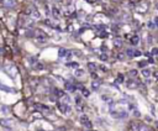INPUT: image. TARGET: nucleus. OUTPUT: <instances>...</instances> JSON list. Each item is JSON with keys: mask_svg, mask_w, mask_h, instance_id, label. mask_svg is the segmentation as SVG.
Wrapping results in <instances>:
<instances>
[{"mask_svg": "<svg viewBox=\"0 0 158 131\" xmlns=\"http://www.w3.org/2000/svg\"><path fill=\"white\" fill-rule=\"evenodd\" d=\"M5 71L10 74V76L12 77V78H15L16 76H17V69H16V67L14 64H9V66H6L5 67Z\"/></svg>", "mask_w": 158, "mask_h": 131, "instance_id": "nucleus-1", "label": "nucleus"}, {"mask_svg": "<svg viewBox=\"0 0 158 131\" xmlns=\"http://www.w3.org/2000/svg\"><path fill=\"white\" fill-rule=\"evenodd\" d=\"M132 130L133 131H150V129H148L147 125H144V124H136V123L132 124Z\"/></svg>", "mask_w": 158, "mask_h": 131, "instance_id": "nucleus-2", "label": "nucleus"}, {"mask_svg": "<svg viewBox=\"0 0 158 131\" xmlns=\"http://www.w3.org/2000/svg\"><path fill=\"white\" fill-rule=\"evenodd\" d=\"M58 109L63 113V114H68V113H71V105H69V104H64V103L58 102Z\"/></svg>", "mask_w": 158, "mask_h": 131, "instance_id": "nucleus-3", "label": "nucleus"}, {"mask_svg": "<svg viewBox=\"0 0 158 131\" xmlns=\"http://www.w3.org/2000/svg\"><path fill=\"white\" fill-rule=\"evenodd\" d=\"M36 109L38 111H41V113H45V114H50L51 113V109L48 108L47 105H43V104H36Z\"/></svg>", "mask_w": 158, "mask_h": 131, "instance_id": "nucleus-4", "label": "nucleus"}, {"mask_svg": "<svg viewBox=\"0 0 158 131\" xmlns=\"http://www.w3.org/2000/svg\"><path fill=\"white\" fill-rule=\"evenodd\" d=\"M137 10H138L140 12H146V11L148 10V3L142 1L141 4H138V5H137Z\"/></svg>", "mask_w": 158, "mask_h": 131, "instance_id": "nucleus-5", "label": "nucleus"}, {"mask_svg": "<svg viewBox=\"0 0 158 131\" xmlns=\"http://www.w3.org/2000/svg\"><path fill=\"white\" fill-rule=\"evenodd\" d=\"M1 1H3V5L7 9H12L15 6V0H1Z\"/></svg>", "mask_w": 158, "mask_h": 131, "instance_id": "nucleus-6", "label": "nucleus"}, {"mask_svg": "<svg viewBox=\"0 0 158 131\" xmlns=\"http://www.w3.org/2000/svg\"><path fill=\"white\" fill-rule=\"evenodd\" d=\"M126 87L127 88H130V89H135V88H137V85H138V83L136 82L135 79H129L127 80V83H126Z\"/></svg>", "mask_w": 158, "mask_h": 131, "instance_id": "nucleus-7", "label": "nucleus"}, {"mask_svg": "<svg viewBox=\"0 0 158 131\" xmlns=\"http://www.w3.org/2000/svg\"><path fill=\"white\" fill-rule=\"evenodd\" d=\"M12 123H14V121L10 120V119H1L0 120V125H3L4 127H10L12 125Z\"/></svg>", "mask_w": 158, "mask_h": 131, "instance_id": "nucleus-8", "label": "nucleus"}, {"mask_svg": "<svg viewBox=\"0 0 158 131\" xmlns=\"http://www.w3.org/2000/svg\"><path fill=\"white\" fill-rule=\"evenodd\" d=\"M67 53H68V51L65 50V48H63V47H62V48H59V51H58V55H59L61 58H64Z\"/></svg>", "mask_w": 158, "mask_h": 131, "instance_id": "nucleus-9", "label": "nucleus"}, {"mask_svg": "<svg viewBox=\"0 0 158 131\" xmlns=\"http://www.w3.org/2000/svg\"><path fill=\"white\" fill-rule=\"evenodd\" d=\"M65 89L69 90V91H73V90H75V87H74V84H72V83H65Z\"/></svg>", "mask_w": 158, "mask_h": 131, "instance_id": "nucleus-10", "label": "nucleus"}, {"mask_svg": "<svg viewBox=\"0 0 158 131\" xmlns=\"http://www.w3.org/2000/svg\"><path fill=\"white\" fill-rule=\"evenodd\" d=\"M88 68H89V71L95 72L96 69H98V66H96L95 63H88Z\"/></svg>", "mask_w": 158, "mask_h": 131, "instance_id": "nucleus-11", "label": "nucleus"}, {"mask_svg": "<svg viewBox=\"0 0 158 131\" xmlns=\"http://www.w3.org/2000/svg\"><path fill=\"white\" fill-rule=\"evenodd\" d=\"M100 84H101V82H100V80L93 82V89H94V90H98V89L100 88Z\"/></svg>", "mask_w": 158, "mask_h": 131, "instance_id": "nucleus-12", "label": "nucleus"}, {"mask_svg": "<svg viewBox=\"0 0 158 131\" xmlns=\"http://www.w3.org/2000/svg\"><path fill=\"white\" fill-rule=\"evenodd\" d=\"M52 14H53V16L56 17V19H58V17H59V11H58V9H57L56 6L52 7Z\"/></svg>", "mask_w": 158, "mask_h": 131, "instance_id": "nucleus-13", "label": "nucleus"}, {"mask_svg": "<svg viewBox=\"0 0 158 131\" xmlns=\"http://www.w3.org/2000/svg\"><path fill=\"white\" fill-rule=\"evenodd\" d=\"M138 42H140V37L137 36V35H135V36L131 38V43H132V45H137Z\"/></svg>", "mask_w": 158, "mask_h": 131, "instance_id": "nucleus-14", "label": "nucleus"}, {"mask_svg": "<svg viewBox=\"0 0 158 131\" xmlns=\"http://www.w3.org/2000/svg\"><path fill=\"white\" fill-rule=\"evenodd\" d=\"M0 89H1V90H4V91H14V89L9 88V87H6V85L1 84V83H0Z\"/></svg>", "mask_w": 158, "mask_h": 131, "instance_id": "nucleus-15", "label": "nucleus"}, {"mask_svg": "<svg viewBox=\"0 0 158 131\" xmlns=\"http://www.w3.org/2000/svg\"><path fill=\"white\" fill-rule=\"evenodd\" d=\"M80 91H82V95H84V97H89V95H90L89 90H88V89H85V88H83V87L80 88Z\"/></svg>", "mask_w": 158, "mask_h": 131, "instance_id": "nucleus-16", "label": "nucleus"}, {"mask_svg": "<svg viewBox=\"0 0 158 131\" xmlns=\"http://www.w3.org/2000/svg\"><path fill=\"white\" fill-rule=\"evenodd\" d=\"M114 43H115L116 47H121L124 42H122V40H120V38H115V40H114Z\"/></svg>", "mask_w": 158, "mask_h": 131, "instance_id": "nucleus-17", "label": "nucleus"}, {"mask_svg": "<svg viewBox=\"0 0 158 131\" xmlns=\"http://www.w3.org/2000/svg\"><path fill=\"white\" fill-rule=\"evenodd\" d=\"M67 66H68L69 68H78V67H79V64H78L77 62H68Z\"/></svg>", "mask_w": 158, "mask_h": 131, "instance_id": "nucleus-18", "label": "nucleus"}, {"mask_svg": "<svg viewBox=\"0 0 158 131\" xmlns=\"http://www.w3.org/2000/svg\"><path fill=\"white\" fill-rule=\"evenodd\" d=\"M84 74H85V72L83 71V69H77V71H75V76L77 77H83Z\"/></svg>", "mask_w": 158, "mask_h": 131, "instance_id": "nucleus-19", "label": "nucleus"}, {"mask_svg": "<svg viewBox=\"0 0 158 131\" xmlns=\"http://www.w3.org/2000/svg\"><path fill=\"white\" fill-rule=\"evenodd\" d=\"M88 120H89V117H88L86 115H82L80 117H79V121H80L82 124H84L85 121H88Z\"/></svg>", "mask_w": 158, "mask_h": 131, "instance_id": "nucleus-20", "label": "nucleus"}, {"mask_svg": "<svg viewBox=\"0 0 158 131\" xmlns=\"http://www.w3.org/2000/svg\"><path fill=\"white\" fill-rule=\"evenodd\" d=\"M142 74H143V77L148 78V77L151 76V71H150V69H143V71H142Z\"/></svg>", "mask_w": 158, "mask_h": 131, "instance_id": "nucleus-21", "label": "nucleus"}, {"mask_svg": "<svg viewBox=\"0 0 158 131\" xmlns=\"http://www.w3.org/2000/svg\"><path fill=\"white\" fill-rule=\"evenodd\" d=\"M133 53H135V50H132V48H129L126 51V55L129 56V57H133Z\"/></svg>", "mask_w": 158, "mask_h": 131, "instance_id": "nucleus-22", "label": "nucleus"}, {"mask_svg": "<svg viewBox=\"0 0 158 131\" xmlns=\"http://www.w3.org/2000/svg\"><path fill=\"white\" fill-rule=\"evenodd\" d=\"M54 94H56L58 98H61L62 95H64V93H63V91H62V90H58V89H56V90H54Z\"/></svg>", "mask_w": 158, "mask_h": 131, "instance_id": "nucleus-23", "label": "nucleus"}, {"mask_svg": "<svg viewBox=\"0 0 158 131\" xmlns=\"http://www.w3.org/2000/svg\"><path fill=\"white\" fill-rule=\"evenodd\" d=\"M83 125H84V126H85V127H86V129H91V126H93V125H91V121H90V120H88V121H85V123H84V124H83Z\"/></svg>", "mask_w": 158, "mask_h": 131, "instance_id": "nucleus-24", "label": "nucleus"}, {"mask_svg": "<svg viewBox=\"0 0 158 131\" xmlns=\"http://www.w3.org/2000/svg\"><path fill=\"white\" fill-rule=\"evenodd\" d=\"M147 26H148V29H152V30H153V29H156V24H154V22H152V21H150Z\"/></svg>", "mask_w": 158, "mask_h": 131, "instance_id": "nucleus-25", "label": "nucleus"}, {"mask_svg": "<svg viewBox=\"0 0 158 131\" xmlns=\"http://www.w3.org/2000/svg\"><path fill=\"white\" fill-rule=\"evenodd\" d=\"M124 80V77H122V74H118V77L116 78V83H121Z\"/></svg>", "mask_w": 158, "mask_h": 131, "instance_id": "nucleus-26", "label": "nucleus"}, {"mask_svg": "<svg viewBox=\"0 0 158 131\" xmlns=\"http://www.w3.org/2000/svg\"><path fill=\"white\" fill-rule=\"evenodd\" d=\"M117 58L120 59V61H125V55H122V53H118V55H117Z\"/></svg>", "mask_w": 158, "mask_h": 131, "instance_id": "nucleus-27", "label": "nucleus"}, {"mask_svg": "<svg viewBox=\"0 0 158 131\" xmlns=\"http://www.w3.org/2000/svg\"><path fill=\"white\" fill-rule=\"evenodd\" d=\"M100 37H103V38L108 37V33L105 32V31H100Z\"/></svg>", "mask_w": 158, "mask_h": 131, "instance_id": "nucleus-28", "label": "nucleus"}, {"mask_svg": "<svg viewBox=\"0 0 158 131\" xmlns=\"http://www.w3.org/2000/svg\"><path fill=\"white\" fill-rule=\"evenodd\" d=\"M129 74H130L131 77H136V74H137V71H130Z\"/></svg>", "mask_w": 158, "mask_h": 131, "instance_id": "nucleus-29", "label": "nucleus"}, {"mask_svg": "<svg viewBox=\"0 0 158 131\" xmlns=\"http://www.w3.org/2000/svg\"><path fill=\"white\" fill-rule=\"evenodd\" d=\"M36 68H37V69H43L45 67H43L42 63H36Z\"/></svg>", "mask_w": 158, "mask_h": 131, "instance_id": "nucleus-30", "label": "nucleus"}, {"mask_svg": "<svg viewBox=\"0 0 158 131\" xmlns=\"http://www.w3.org/2000/svg\"><path fill=\"white\" fill-rule=\"evenodd\" d=\"M100 59H101V61H106V59H108V56H106V55H104V53H103V55H100Z\"/></svg>", "mask_w": 158, "mask_h": 131, "instance_id": "nucleus-31", "label": "nucleus"}, {"mask_svg": "<svg viewBox=\"0 0 158 131\" xmlns=\"http://www.w3.org/2000/svg\"><path fill=\"white\" fill-rule=\"evenodd\" d=\"M29 62L35 63V62H36V58H35V57H29Z\"/></svg>", "mask_w": 158, "mask_h": 131, "instance_id": "nucleus-32", "label": "nucleus"}, {"mask_svg": "<svg viewBox=\"0 0 158 131\" xmlns=\"http://www.w3.org/2000/svg\"><path fill=\"white\" fill-rule=\"evenodd\" d=\"M80 102H82V100H80V97H77V98H75V103H77V105H79V104H80Z\"/></svg>", "mask_w": 158, "mask_h": 131, "instance_id": "nucleus-33", "label": "nucleus"}, {"mask_svg": "<svg viewBox=\"0 0 158 131\" xmlns=\"http://www.w3.org/2000/svg\"><path fill=\"white\" fill-rule=\"evenodd\" d=\"M144 66H146V62H140L138 63V67H141V68H144Z\"/></svg>", "mask_w": 158, "mask_h": 131, "instance_id": "nucleus-34", "label": "nucleus"}, {"mask_svg": "<svg viewBox=\"0 0 158 131\" xmlns=\"http://www.w3.org/2000/svg\"><path fill=\"white\" fill-rule=\"evenodd\" d=\"M157 52H158V50H157L156 47H154V48L152 50V56H156V55H157Z\"/></svg>", "mask_w": 158, "mask_h": 131, "instance_id": "nucleus-35", "label": "nucleus"}, {"mask_svg": "<svg viewBox=\"0 0 158 131\" xmlns=\"http://www.w3.org/2000/svg\"><path fill=\"white\" fill-rule=\"evenodd\" d=\"M89 131H91V130H89Z\"/></svg>", "mask_w": 158, "mask_h": 131, "instance_id": "nucleus-36", "label": "nucleus"}]
</instances>
